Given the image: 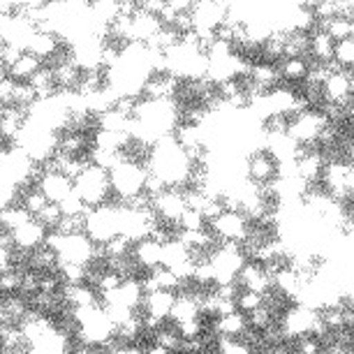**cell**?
<instances>
[{"label": "cell", "mask_w": 354, "mask_h": 354, "mask_svg": "<svg viewBox=\"0 0 354 354\" xmlns=\"http://www.w3.org/2000/svg\"><path fill=\"white\" fill-rule=\"evenodd\" d=\"M262 304H264L262 294H255V292L241 290V292H239V297H236V310L241 313V315H245V317H248L250 313L262 308Z\"/></svg>", "instance_id": "cell-15"}, {"label": "cell", "mask_w": 354, "mask_h": 354, "mask_svg": "<svg viewBox=\"0 0 354 354\" xmlns=\"http://www.w3.org/2000/svg\"><path fill=\"white\" fill-rule=\"evenodd\" d=\"M319 30H324L333 42H343V39H352L354 35V24L350 19H343V17H336L331 21H326L322 26H317Z\"/></svg>", "instance_id": "cell-13"}, {"label": "cell", "mask_w": 354, "mask_h": 354, "mask_svg": "<svg viewBox=\"0 0 354 354\" xmlns=\"http://www.w3.org/2000/svg\"><path fill=\"white\" fill-rule=\"evenodd\" d=\"M42 68V63L37 61L32 53L28 51H24L21 56L17 58L15 63L8 68V77L12 79V82H24V84H28V79L35 75V72Z\"/></svg>", "instance_id": "cell-12"}, {"label": "cell", "mask_w": 354, "mask_h": 354, "mask_svg": "<svg viewBox=\"0 0 354 354\" xmlns=\"http://www.w3.org/2000/svg\"><path fill=\"white\" fill-rule=\"evenodd\" d=\"M209 230L216 234L220 241L227 243H241L245 239V232H248V220H245L241 213H230L225 211L223 216L216 218L209 225Z\"/></svg>", "instance_id": "cell-4"}, {"label": "cell", "mask_w": 354, "mask_h": 354, "mask_svg": "<svg viewBox=\"0 0 354 354\" xmlns=\"http://www.w3.org/2000/svg\"><path fill=\"white\" fill-rule=\"evenodd\" d=\"M37 188L46 197V202H51V204H61L63 199H68L72 192H75V185H72L70 178H65L63 174H58V171H44Z\"/></svg>", "instance_id": "cell-8"}, {"label": "cell", "mask_w": 354, "mask_h": 354, "mask_svg": "<svg viewBox=\"0 0 354 354\" xmlns=\"http://www.w3.org/2000/svg\"><path fill=\"white\" fill-rule=\"evenodd\" d=\"M174 299H176V294L165 292V290L144 294L142 306H139V313H144V315L156 317V319H160V322H165V319H169V315H171Z\"/></svg>", "instance_id": "cell-10"}, {"label": "cell", "mask_w": 354, "mask_h": 354, "mask_svg": "<svg viewBox=\"0 0 354 354\" xmlns=\"http://www.w3.org/2000/svg\"><path fill=\"white\" fill-rule=\"evenodd\" d=\"M130 257H132V262L137 264L139 271L149 273L153 269H158L160 262H162V245L151 241V239H144V241H137L132 245Z\"/></svg>", "instance_id": "cell-9"}, {"label": "cell", "mask_w": 354, "mask_h": 354, "mask_svg": "<svg viewBox=\"0 0 354 354\" xmlns=\"http://www.w3.org/2000/svg\"><path fill=\"white\" fill-rule=\"evenodd\" d=\"M352 70H336L322 84V97L329 104H345L352 100Z\"/></svg>", "instance_id": "cell-5"}, {"label": "cell", "mask_w": 354, "mask_h": 354, "mask_svg": "<svg viewBox=\"0 0 354 354\" xmlns=\"http://www.w3.org/2000/svg\"><path fill=\"white\" fill-rule=\"evenodd\" d=\"M331 63L336 65L338 70H352V65H354V42L352 39H343V42L333 44Z\"/></svg>", "instance_id": "cell-14"}, {"label": "cell", "mask_w": 354, "mask_h": 354, "mask_svg": "<svg viewBox=\"0 0 354 354\" xmlns=\"http://www.w3.org/2000/svg\"><path fill=\"white\" fill-rule=\"evenodd\" d=\"M151 206H153V213L158 216V220H162V223H167V225H176L178 218H181L183 211H185L183 192L167 188L162 195H158L156 199H153Z\"/></svg>", "instance_id": "cell-6"}, {"label": "cell", "mask_w": 354, "mask_h": 354, "mask_svg": "<svg viewBox=\"0 0 354 354\" xmlns=\"http://www.w3.org/2000/svg\"><path fill=\"white\" fill-rule=\"evenodd\" d=\"M245 329H248V319H245V315H241L239 310L232 313V315L213 319V331H216L218 336H223V338L236 340Z\"/></svg>", "instance_id": "cell-11"}, {"label": "cell", "mask_w": 354, "mask_h": 354, "mask_svg": "<svg viewBox=\"0 0 354 354\" xmlns=\"http://www.w3.org/2000/svg\"><path fill=\"white\" fill-rule=\"evenodd\" d=\"M46 234H49V232H46L35 218H30L26 225L17 227L15 232H10L12 248L24 250V252H32V250L39 248V245L46 241Z\"/></svg>", "instance_id": "cell-7"}, {"label": "cell", "mask_w": 354, "mask_h": 354, "mask_svg": "<svg viewBox=\"0 0 354 354\" xmlns=\"http://www.w3.org/2000/svg\"><path fill=\"white\" fill-rule=\"evenodd\" d=\"M243 174L250 183L255 185H269L276 181V160H273L264 149L252 151L245 156L243 162Z\"/></svg>", "instance_id": "cell-3"}, {"label": "cell", "mask_w": 354, "mask_h": 354, "mask_svg": "<svg viewBox=\"0 0 354 354\" xmlns=\"http://www.w3.org/2000/svg\"><path fill=\"white\" fill-rule=\"evenodd\" d=\"M176 227H178V232H202V230H206L209 225L204 223V218H202V213H199V211L185 209V211H183V216L178 218Z\"/></svg>", "instance_id": "cell-16"}, {"label": "cell", "mask_w": 354, "mask_h": 354, "mask_svg": "<svg viewBox=\"0 0 354 354\" xmlns=\"http://www.w3.org/2000/svg\"><path fill=\"white\" fill-rule=\"evenodd\" d=\"M146 167L130 162V160H123L116 167L109 169V183H111V192L116 199L121 202H128V199L142 195L144 192V181H146Z\"/></svg>", "instance_id": "cell-2"}, {"label": "cell", "mask_w": 354, "mask_h": 354, "mask_svg": "<svg viewBox=\"0 0 354 354\" xmlns=\"http://www.w3.org/2000/svg\"><path fill=\"white\" fill-rule=\"evenodd\" d=\"M144 354H171L169 350H165V347H160L158 343H151L144 347Z\"/></svg>", "instance_id": "cell-17"}, {"label": "cell", "mask_w": 354, "mask_h": 354, "mask_svg": "<svg viewBox=\"0 0 354 354\" xmlns=\"http://www.w3.org/2000/svg\"><path fill=\"white\" fill-rule=\"evenodd\" d=\"M75 185V192L82 202L88 206V209H95V206L109 204L113 192H111V183H109V171L100 169L95 165L84 167V171L72 181Z\"/></svg>", "instance_id": "cell-1"}]
</instances>
